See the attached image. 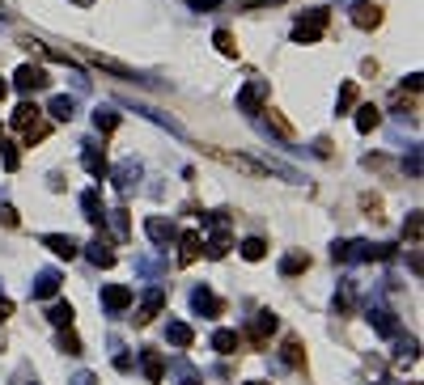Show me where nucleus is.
Wrapping results in <instances>:
<instances>
[{"label":"nucleus","mask_w":424,"mask_h":385,"mask_svg":"<svg viewBox=\"0 0 424 385\" xmlns=\"http://www.w3.org/2000/svg\"><path fill=\"white\" fill-rule=\"evenodd\" d=\"M204 225H212V237L204 242V254L217 263V259H225V254L234 250V237H229V220H225L221 212H212V216H204Z\"/></svg>","instance_id":"f257e3e1"},{"label":"nucleus","mask_w":424,"mask_h":385,"mask_svg":"<svg viewBox=\"0 0 424 385\" xmlns=\"http://www.w3.org/2000/svg\"><path fill=\"white\" fill-rule=\"evenodd\" d=\"M327 21H331L327 8H310L306 17H297V25H293V42H319V38L327 34Z\"/></svg>","instance_id":"f03ea898"},{"label":"nucleus","mask_w":424,"mask_h":385,"mask_svg":"<svg viewBox=\"0 0 424 385\" xmlns=\"http://www.w3.org/2000/svg\"><path fill=\"white\" fill-rule=\"evenodd\" d=\"M268 93H272V85H268V81H251V85L238 93V106H242L246 114H259V110H263V102H268Z\"/></svg>","instance_id":"7ed1b4c3"},{"label":"nucleus","mask_w":424,"mask_h":385,"mask_svg":"<svg viewBox=\"0 0 424 385\" xmlns=\"http://www.w3.org/2000/svg\"><path fill=\"white\" fill-rule=\"evenodd\" d=\"M212 157H217V161H225L229 170H242V174H251V178H263V174H268V165H259V161H251V157H242V153L212 148Z\"/></svg>","instance_id":"20e7f679"},{"label":"nucleus","mask_w":424,"mask_h":385,"mask_svg":"<svg viewBox=\"0 0 424 385\" xmlns=\"http://www.w3.org/2000/svg\"><path fill=\"white\" fill-rule=\"evenodd\" d=\"M161 305H166V292H161V288H149V292L140 297V305H136V326H149V322L161 314Z\"/></svg>","instance_id":"39448f33"},{"label":"nucleus","mask_w":424,"mask_h":385,"mask_svg":"<svg viewBox=\"0 0 424 385\" xmlns=\"http://www.w3.org/2000/svg\"><path fill=\"white\" fill-rule=\"evenodd\" d=\"M276 326H280V322H276V314H268V309H263V314H255V322L246 326V339H251L255 348H263V343L276 335Z\"/></svg>","instance_id":"423d86ee"},{"label":"nucleus","mask_w":424,"mask_h":385,"mask_svg":"<svg viewBox=\"0 0 424 385\" xmlns=\"http://www.w3.org/2000/svg\"><path fill=\"white\" fill-rule=\"evenodd\" d=\"M13 85H17L21 93H34V89H47V72H42V68H34V64H21V68L13 72Z\"/></svg>","instance_id":"0eeeda50"},{"label":"nucleus","mask_w":424,"mask_h":385,"mask_svg":"<svg viewBox=\"0 0 424 385\" xmlns=\"http://www.w3.org/2000/svg\"><path fill=\"white\" fill-rule=\"evenodd\" d=\"M42 246H47V250H51L55 259H68V263H72V259L81 254L76 237H68V233H42Z\"/></svg>","instance_id":"6e6552de"},{"label":"nucleus","mask_w":424,"mask_h":385,"mask_svg":"<svg viewBox=\"0 0 424 385\" xmlns=\"http://www.w3.org/2000/svg\"><path fill=\"white\" fill-rule=\"evenodd\" d=\"M353 25H361V30H378V25H382V8L369 4V0H357V4H353Z\"/></svg>","instance_id":"1a4fd4ad"},{"label":"nucleus","mask_w":424,"mask_h":385,"mask_svg":"<svg viewBox=\"0 0 424 385\" xmlns=\"http://www.w3.org/2000/svg\"><path fill=\"white\" fill-rule=\"evenodd\" d=\"M144 233L157 242V246H170L174 237H178V229H174V220H166V216H149L144 220Z\"/></svg>","instance_id":"9d476101"},{"label":"nucleus","mask_w":424,"mask_h":385,"mask_svg":"<svg viewBox=\"0 0 424 385\" xmlns=\"http://www.w3.org/2000/svg\"><path fill=\"white\" fill-rule=\"evenodd\" d=\"M200 254H204V242H200V233H191V229H187V233H178V263H183V267H191Z\"/></svg>","instance_id":"9b49d317"},{"label":"nucleus","mask_w":424,"mask_h":385,"mask_svg":"<svg viewBox=\"0 0 424 385\" xmlns=\"http://www.w3.org/2000/svg\"><path fill=\"white\" fill-rule=\"evenodd\" d=\"M102 305H106L110 314H123V309L132 305V288H127V284H110V288H102Z\"/></svg>","instance_id":"f8f14e48"},{"label":"nucleus","mask_w":424,"mask_h":385,"mask_svg":"<svg viewBox=\"0 0 424 385\" xmlns=\"http://www.w3.org/2000/svg\"><path fill=\"white\" fill-rule=\"evenodd\" d=\"M85 259H89L93 267H115V250H110L106 237H93V242L85 246Z\"/></svg>","instance_id":"ddd939ff"},{"label":"nucleus","mask_w":424,"mask_h":385,"mask_svg":"<svg viewBox=\"0 0 424 385\" xmlns=\"http://www.w3.org/2000/svg\"><path fill=\"white\" fill-rule=\"evenodd\" d=\"M191 305H195L200 314H208V318H221V314H225V301L212 297L208 288H195V292H191Z\"/></svg>","instance_id":"4468645a"},{"label":"nucleus","mask_w":424,"mask_h":385,"mask_svg":"<svg viewBox=\"0 0 424 385\" xmlns=\"http://www.w3.org/2000/svg\"><path fill=\"white\" fill-rule=\"evenodd\" d=\"M81 165H85L98 182L110 174V161H106V153H102V148H85V153H81Z\"/></svg>","instance_id":"2eb2a0df"},{"label":"nucleus","mask_w":424,"mask_h":385,"mask_svg":"<svg viewBox=\"0 0 424 385\" xmlns=\"http://www.w3.org/2000/svg\"><path fill=\"white\" fill-rule=\"evenodd\" d=\"M140 365H144V377L153 385L166 381V360H161V352H153V348H144V356H140Z\"/></svg>","instance_id":"dca6fc26"},{"label":"nucleus","mask_w":424,"mask_h":385,"mask_svg":"<svg viewBox=\"0 0 424 385\" xmlns=\"http://www.w3.org/2000/svg\"><path fill=\"white\" fill-rule=\"evenodd\" d=\"M302 271H310V254L306 250H293V254L280 259V276H302Z\"/></svg>","instance_id":"f3484780"},{"label":"nucleus","mask_w":424,"mask_h":385,"mask_svg":"<svg viewBox=\"0 0 424 385\" xmlns=\"http://www.w3.org/2000/svg\"><path fill=\"white\" fill-rule=\"evenodd\" d=\"M238 348H242V335H238V331H217V335H212V352L234 356Z\"/></svg>","instance_id":"a211bd4d"},{"label":"nucleus","mask_w":424,"mask_h":385,"mask_svg":"<svg viewBox=\"0 0 424 385\" xmlns=\"http://www.w3.org/2000/svg\"><path fill=\"white\" fill-rule=\"evenodd\" d=\"M93 127H98L102 136H110V131L119 127V110H115V106H98V110H93Z\"/></svg>","instance_id":"6ab92c4d"},{"label":"nucleus","mask_w":424,"mask_h":385,"mask_svg":"<svg viewBox=\"0 0 424 385\" xmlns=\"http://www.w3.org/2000/svg\"><path fill=\"white\" fill-rule=\"evenodd\" d=\"M259 114H268V127H272L276 136H285V140H293V136H297V127H293L280 110H272V106H268V110H259Z\"/></svg>","instance_id":"aec40b11"},{"label":"nucleus","mask_w":424,"mask_h":385,"mask_svg":"<svg viewBox=\"0 0 424 385\" xmlns=\"http://www.w3.org/2000/svg\"><path fill=\"white\" fill-rule=\"evenodd\" d=\"M166 339H170L174 348H191V343H195V331H191L187 322H170V326H166Z\"/></svg>","instance_id":"412c9836"},{"label":"nucleus","mask_w":424,"mask_h":385,"mask_svg":"<svg viewBox=\"0 0 424 385\" xmlns=\"http://www.w3.org/2000/svg\"><path fill=\"white\" fill-rule=\"evenodd\" d=\"M47 114H51V119H59V123H68V119L76 114V102L59 93V97H51V106H47Z\"/></svg>","instance_id":"4be33fe9"},{"label":"nucleus","mask_w":424,"mask_h":385,"mask_svg":"<svg viewBox=\"0 0 424 385\" xmlns=\"http://www.w3.org/2000/svg\"><path fill=\"white\" fill-rule=\"evenodd\" d=\"M136 178H140V165H136V161H123V165L115 170V186H119V191H132Z\"/></svg>","instance_id":"5701e85b"},{"label":"nucleus","mask_w":424,"mask_h":385,"mask_svg":"<svg viewBox=\"0 0 424 385\" xmlns=\"http://www.w3.org/2000/svg\"><path fill=\"white\" fill-rule=\"evenodd\" d=\"M81 208H85V220H89V225H102V195H98V191H85V195H81Z\"/></svg>","instance_id":"b1692460"},{"label":"nucleus","mask_w":424,"mask_h":385,"mask_svg":"<svg viewBox=\"0 0 424 385\" xmlns=\"http://www.w3.org/2000/svg\"><path fill=\"white\" fill-rule=\"evenodd\" d=\"M38 114H42V110H38L34 102H21V106L13 110V127H17V131H25V127H30V123H34Z\"/></svg>","instance_id":"393cba45"},{"label":"nucleus","mask_w":424,"mask_h":385,"mask_svg":"<svg viewBox=\"0 0 424 385\" xmlns=\"http://www.w3.org/2000/svg\"><path fill=\"white\" fill-rule=\"evenodd\" d=\"M382 123V110L378 106H357V131H374Z\"/></svg>","instance_id":"a878e982"},{"label":"nucleus","mask_w":424,"mask_h":385,"mask_svg":"<svg viewBox=\"0 0 424 385\" xmlns=\"http://www.w3.org/2000/svg\"><path fill=\"white\" fill-rule=\"evenodd\" d=\"M47 318H51V326H72V318H76V309H72L68 301H55V305L47 309Z\"/></svg>","instance_id":"bb28decb"},{"label":"nucleus","mask_w":424,"mask_h":385,"mask_svg":"<svg viewBox=\"0 0 424 385\" xmlns=\"http://www.w3.org/2000/svg\"><path fill=\"white\" fill-rule=\"evenodd\" d=\"M55 292H59V276H55V271H42V276H38V284H34V297H42V301H47V297H55Z\"/></svg>","instance_id":"cd10ccee"},{"label":"nucleus","mask_w":424,"mask_h":385,"mask_svg":"<svg viewBox=\"0 0 424 385\" xmlns=\"http://www.w3.org/2000/svg\"><path fill=\"white\" fill-rule=\"evenodd\" d=\"M285 365H289V369H306V352H302V339H285Z\"/></svg>","instance_id":"c85d7f7f"},{"label":"nucleus","mask_w":424,"mask_h":385,"mask_svg":"<svg viewBox=\"0 0 424 385\" xmlns=\"http://www.w3.org/2000/svg\"><path fill=\"white\" fill-rule=\"evenodd\" d=\"M263 254H268V242H263V237H246V242H242V259H246V263H259Z\"/></svg>","instance_id":"c756f323"},{"label":"nucleus","mask_w":424,"mask_h":385,"mask_svg":"<svg viewBox=\"0 0 424 385\" xmlns=\"http://www.w3.org/2000/svg\"><path fill=\"white\" fill-rule=\"evenodd\" d=\"M369 322L378 326V335H399V322H395V314H386V309L369 314Z\"/></svg>","instance_id":"7c9ffc66"},{"label":"nucleus","mask_w":424,"mask_h":385,"mask_svg":"<svg viewBox=\"0 0 424 385\" xmlns=\"http://www.w3.org/2000/svg\"><path fill=\"white\" fill-rule=\"evenodd\" d=\"M212 42H217V51H221V55H229V59L238 55V38H234L229 30H217V34H212Z\"/></svg>","instance_id":"2f4dec72"},{"label":"nucleus","mask_w":424,"mask_h":385,"mask_svg":"<svg viewBox=\"0 0 424 385\" xmlns=\"http://www.w3.org/2000/svg\"><path fill=\"white\" fill-rule=\"evenodd\" d=\"M89 59H93L98 68H106V72H115V76H136V72H132L127 64H119V59H110V55H89Z\"/></svg>","instance_id":"473e14b6"},{"label":"nucleus","mask_w":424,"mask_h":385,"mask_svg":"<svg viewBox=\"0 0 424 385\" xmlns=\"http://www.w3.org/2000/svg\"><path fill=\"white\" fill-rule=\"evenodd\" d=\"M336 106H340V114H348V110L357 106V81H344V89H340V97H336Z\"/></svg>","instance_id":"72a5a7b5"},{"label":"nucleus","mask_w":424,"mask_h":385,"mask_svg":"<svg viewBox=\"0 0 424 385\" xmlns=\"http://www.w3.org/2000/svg\"><path fill=\"white\" fill-rule=\"evenodd\" d=\"M59 352H68V356H81V339L72 335V326H59Z\"/></svg>","instance_id":"f704fd0d"},{"label":"nucleus","mask_w":424,"mask_h":385,"mask_svg":"<svg viewBox=\"0 0 424 385\" xmlns=\"http://www.w3.org/2000/svg\"><path fill=\"white\" fill-rule=\"evenodd\" d=\"M47 131H51V127H47L42 119H34V123H30L21 136H25V144H38V140H47Z\"/></svg>","instance_id":"c9c22d12"},{"label":"nucleus","mask_w":424,"mask_h":385,"mask_svg":"<svg viewBox=\"0 0 424 385\" xmlns=\"http://www.w3.org/2000/svg\"><path fill=\"white\" fill-rule=\"evenodd\" d=\"M0 161H4V170H8V174H13V170L21 165V157H17V148H13V144H4V140H0Z\"/></svg>","instance_id":"e433bc0d"},{"label":"nucleus","mask_w":424,"mask_h":385,"mask_svg":"<svg viewBox=\"0 0 424 385\" xmlns=\"http://www.w3.org/2000/svg\"><path fill=\"white\" fill-rule=\"evenodd\" d=\"M403 233H408L412 242H420V233H424V225H420V212H412V216H408V225H403Z\"/></svg>","instance_id":"4c0bfd02"},{"label":"nucleus","mask_w":424,"mask_h":385,"mask_svg":"<svg viewBox=\"0 0 424 385\" xmlns=\"http://www.w3.org/2000/svg\"><path fill=\"white\" fill-rule=\"evenodd\" d=\"M0 225H4V229H17V225H21V220H17V208L4 203V208H0Z\"/></svg>","instance_id":"58836bf2"},{"label":"nucleus","mask_w":424,"mask_h":385,"mask_svg":"<svg viewBox=\"0 0 424 385\" xmlns=\"http://www.w3.org/2000/svg\"><path fill=\"white\" fill-rule=\"evenodd\" d=\"M336 309H340V314H348V309H353V292H348V288H344V292H336Z\"/></svg>","instance_id":"ea45409f"},{"label":"nucleus","mask_w":424,"mask_h":385,"mask_svg":"<svg viewBox=\"0 0 424 385\" xmlns=\"http://www.w3.org/2000/svg\"><path fill=\"white\" fill-rule=\"evenodd\" d=\"M13 318V301L8 297H0V322H8Z\"/></svg>","instance_id":"a19ab883"},{"label":"nucleus","mask_w":424,"mask_h":385,"mask_svg":"<svg viewBox=\"0 0 424 385\" xmlns=\"http://www.w3.org/2000/svg\"><path fill=\"white\" fill-rule=\"evenodd\" d=\"M115 233H127V212H115Z\"/></svg>","instance_id":"79ce46f5"},{"label":"nucleus","mask_w":424,"mask_h":385,"mask_svg":"<svg viewBox=\"0 0 424 385\" xmlns=\"http://www.w3.org/2000/svg\"><path fill=\"white\" fill-rule=\"evenodd\" d=\"M72 385H93V377H89V373H81V377H76Z\"/></svg>","instance_id":"37998d69"},{"label":"nucleus","mask_w":424,"mask_h":385,"mask_svg":"<svg viewBox=\"0 0 424 385\" xmlns=\"http://www.w3.org/2000/svg\"><path fill=\"white\" fill-rule=\"evenodd\" d=\"M4 97H8V85H4V81H0V102H4Z\"/></svg>","instance_id":"c03bdc74"},{"label":"nucleus","mask_w":424,"mask_h":385,"mask_svg":"<svg viewBox=\"0 0 424 385\" xmlns=\"http://www.w3.org/2000/svg\"><path fill=\"white\" fill-rule=\"evenodd\" d=\"M246 385H268V381H246Z\"/></svg>","instance_id":"a18cd8bd"},{"label":"nucleus","mask_w":424,"mask_h":385,"mask_svg":"<svg viewBox=\"0 0 424 385\" xmlns=\"http://www.w3.org/2000/svg\"><path fill=\"white\" fill-rule=\"evenodd\" d=\"M76 4H93V0H76Z\"/></svg>","instance_id":"49530a36"},{"label":"nucleus","mask_w":424,"mask_h":385,"mask_svg":"<svg viewBox=\"0 0 424 385\" xmlns=\"http://www.w3.org/2000/svg\"><path fill=\"white\" fill-rule=\"evenodd\" d=\"M183 385H200V381H183Z\"/></svg>","instance_id":"de8ad7c7"},{"label":"nucleus","mask_w":424,"mask_h":385,"mask_svg":"<svg viewBox=\"0 0 424 385\" xmlns=\"http://www.w3.org/2000/svg\"><path fill=\"white\" fill-rule=\"evenodd\" d=\"M0 140H4V127H0Z\"/></svg>","instance_id":"09e8293b"}]
</instances>
